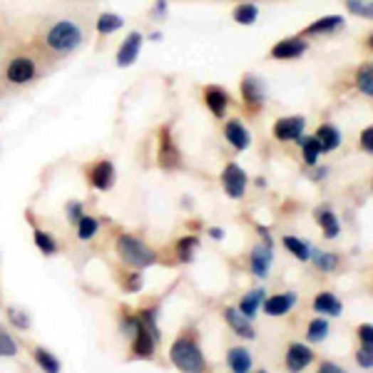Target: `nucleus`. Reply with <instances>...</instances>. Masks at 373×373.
<instances>
[{
	"instance_id": "f257e3e1",
	"label": "nucleus",
	"mask_w": 373,
	"mask_h": 373,
	"mask_svg": "<svg viewBox=\"0 0 373 373\" xmlns=\"http://www.w3.org/2000/svg\"><path fill=\"white\" fill-rule=\"evenodd\" d=\"M85 43V30L75 20H58L45 30V48L55 55H70Z\"/></svg>"
},
{
	"instance_id": "f03ea898",
	"label": "nucleus",
	"mask_w": 373,
	"mask_h": 373,
	"mask_svg": "<svg viewBox=\"0 0 373 373\" xmlns=\"http://www.w3.org/2000/svg\"><path fill=\"white\" fill-rule=\"evenodd\" d=\"M117 251L130 266H135V269H147V266H152L154 261H157L154 251L149 249L145 241L135 239V236H130V234H122L117 239Z\"/></svg>"
},
{
	"instance_id": "7ed1b4c3",
	"label": "nucleus",
	"mask_w": 373,
	"mask_h": 373,
	"mask_svg": "<svg viewBox=\"0 0 373 373\" xmlns=\"http://www.w3.org/2000/svg\"><path fill=\"white\" fill-rule=\"evenodd\" d=\"M169 356H172V364L177 366L179 371H191V373L204 371V356H201V351L196 349L194 341L179 339L177 344L172 346Z\"/></svg>"
},
{
	"instance_id": "20e7f679",
	"label": "nucleus",
	"mask_w": 373,
	"mask_h": 373,
	"mask_svg": "<svg viewBox=\"0 0 373 373\" xmlns=\"http://www.w3.org/2000/svg\"><path fill=\"white\" fill-rule=\"evenodd\" d=\"M38 78V65L30 55H18L8 63L5 68V80L10 85H28Z\"/></svg>"
},
{
	"instance_id": "39448f33",
	"label": "nucleus",
	"mask_w": 373,
	"mask_h": 373,
	"mask_svg": "<svg viewBox=\"0 0 373 373\" xmlns=\"http://www.w3.org/2000/svg\"><path fill=\"white\" fill-rule=\"evenodd\" d=\"M221 182H224V189H226V194H229V196H234V199L244 196V191H246V174H244V169H241L239 164H226L224 174H221Z\"/></svg>"
},
{
	"instance_id": "423d86ee",
	"label": "nucleus",
	"mask_w": 373,
	"mask_h": 373,
	"mask_svg": "<svg viewBox=\"0 0 373 373\" xmlns=\"http://www.w3.org/2000/svg\"><path fill=\"white\" fill-rule=\"evenodd\" d=\"M309 50V43L304 38H286L271 48V58L274 60H296Z\"/></svg>"
},
{
	"instance_id": "0eeeda50",
	"label": "nucleus",
	"mask_w": 373,
	"mask_h": 373,
	"mask_svg": "<svg viewBox=\"0 0 373 373\" xmlns=\"http://www.w3.org/2000/svg\"><path fill=\"white\" fill-rule=\"evenodd\" d=\"M306 127L304 117H284L274 125V137L281 140V142H291V140H299L301 132Z\"/></svg>"
},
{
	"instance_id": "6e6552de",
	"label": "nucleus",
	"mask_w": 373,
	"mask_h": 373,
	"mask_svg": "<svg viewBox=\"0 0 373 373\" xmlns=\"http://www.w3.org/2000/svg\"><path fill=\"white\" fill-rule=\"evenodd\" d=\"M142 33H130L127 35V40H125L122 45H120V53H117V65L120 68H130V65L137 60V55H140V48H142Z\"/></svg>"
},
{
	"instance_id": "1a4fd4ad",
	"label": "nucleus",
	"mask_w": 373,
	"mask_h": 373,
	"mask_svg": "<svg viewBox=\"0 0 373 373\" xmlns=\"http://www.w3.org/2000/svg\"><path fill=\"white\" fill-rule=\"evenodd\" d=\"M241 98H244V103L249 105L251 110L261 107L266 100V93H264V85H261L259 78H244L241 80Z\"/></svg>"
},
{
	"instance_id": "9d476101",
	"label": "nucleus",
	"mask_w": 373,
	"mask_h": 373,
	"mask_svg": "<svg viewBox=\"0 0 373 373\" xmlns=\"http://www.w3.org/2000/svg\"><path fill=\"white\" fill-rule=\"evenodd\" d=\"M140 321H142V319H140ZM154 344H157V336H154L145 324H140L137 334L132 336L135 354L142 356V359H149V356H152V351H154Z\"/></svg>"
},
{
	"instance_id": "9b49d317",
	"label": "nucleus",
	"mask_w": 373,
	"mask_h": 373,
	"mask_svg": "<svg viewBox=\"0 0 373 373\" xmlns=\"http://www.w3.org/2000/svg\"><path fill=\"white\" fill-rule=\"evenodd\" d=\"M314 361V351L304 344H291L289 354H286V366L289 371H304L306 366Z\"/></svg>"
},
{
	"instance_id": "f8f14e48",
	"label": "nucleus",
	"mask_w": 373,
	"mask_h": 373,
	"mask_svg": "<svg viewBox=\"0 0 373 373\" xmlns=\"http://www.w3.org/2000/svg\"><path fill=\"white\" fill-rule=\"evenodd\" d=\"M344 18L341 15H329V18H319L304 30L306 35H329V33H336V30L344 28Z\"/></svg>"
},
{
	"instance_id": "ddd939ff",
	"label": "nucleus",
	"mask_w": 373,
	"mask_h": 373,
	"mask_svg": "<svg viewBox=\"0 0 373 373\" xmlns=\"http://www.w3.org/2000/svg\"><path fill=\"white\" fill-rule=\"evenodd\" d=\"M204 100H206V107H209L216 117H224L226 105H229V98H226L224 90L216 88V85H211V88L204 90Z\"/></svg>"
},
{
	"instance_id": "4468645a",
	"label": "nucleus",
	"mask_w": 373,
	"mask_h": 373,
	"mask_svg": "<svg viewBox=\"0 0 373 373\" xmlns=\"http://www.w3.org/2000/svg\"><path fill=\"white\" fill-rule=\"evenodd\" d=\"M224 135H226V140H229V142L234 145L236 149H246L251 145V137H249V132H246V127L241 122H236V120L226 122Z\"/></svg>"
},
{
	"instance_id": "2eb2a0df",
	"label": "nucleus",
	"mask_w": 373,
	"mask_h": 373,
	"mask_svg": "<svg viewBox=\"0 0 373 373\" xmlns=\"http://www.w3.org/2000/svg\"><path fill=\"white\" fill-rule=\"evenodd\" d=\"M159 164H162L164 169L179 167V152H177V147L172 145V140H169L167 130H162V149H159Z\"/></svg>"
},
{
	"instance_id": "dca6fc26",
	"label": "nucleus",
	"mask_w": 373,
	"mask_h": 373,
	"mask_svg": "<svg viewBox=\"0 0 373 373\" xmlns=\"http://www.w3.org/2000/svg\"><path fill=\"white\" fill-rule=\"evenodd\" d=\"M269 266H271V249H269V244L256 246V249L251 251V271H254L256 276H266V274H269Z\"/></svg>"
},
{
	"instance_id": "f3484780",
	"label": "nucleus",
	"mask_w": 373,
	"mask_h": 373,
	"mask_svg": "<svg viewBox=\"0 0 373 373\" xmlns=\"http://www.w3.org/2000/svg\"><path fill=\"white\" fill-rule=\"evenodd\" d=\"M224 319H226V324H229L231 329H234L239 336H246V339H251V336H254V331H251L249 319H246V316L241 314V311H236V309H226V311H224Z\"/></svg>"
},
{
	"instance_id": "a211bd4d",
	"label": "nucleus",
	"mask_w": 373,
	"mask_h": 373,
	"mask_svg": "<svg viewBox=\"0 0 373 373\" xmlns=\"http://www.w3.org/2000/svg\"><path fill=\"white\" fill-rule=\"evenodd\" d=\"M294 301H296V296L294 294H281V296H271V299H266L264 301V311L269 316H284L286 311L294 306Z\"/></svg>"
},
{
	"instance_id": "6ab92c4d",
	"label": "nucleus",
	"mask_w": 373,
	"mask_h": 373,
	"mask_svg": "<svg viewBox=\"0 0 373 373\" xmlns=\"http://www.w3.org/2000/svg\"><path fill=\"white\" fill-rule=\"evenodd\" d=\"M90 179H93V184L98 186V189H110L115 182V167L110 162H100L98 167L93 169V174H90Z\"/></svg>"
},
{
	"instance_id": "aec40b11",
	"label": "nucleus",
	"mask_w": 373,
	"mask_h": 373,
	"mask_svg": "<svg viewBox=\"0 0 373 373\" xmlns=\"http://www.w3.org/2000/svg\"><path fill=\"white\" fill-rule=\"evenodd\" d=\"M316 140H319L321 149L324 152H331V149H336L341 145V135L336 127H331V125H321L319 130H316Z\"/></svg>"
},
{
	"instance_id": "412c9836",
	"label": "nucleus",
	"mask_w": 373,
	"mask_h": 373,
	"mask_svg": "<svg viewBox=\"0 0 373 373\" xmlns=\"http://www.w3.org/2000/svg\"><path fill=\"white\" fill-rule=\"evenodd\" d=\"M226 364H229L231 371L236 373H246L251 369V356L246 349H231L229 356H226Z\"/></svg>"
},
{
	"instance_id": "4be33fe9",
	"label": "nucleus",
	"mask_w": 373,
	"mask_h": 373,
	"mask_svg": "<svg viewBox=\"0 0 373 373\" xmlns=\"http://www.w3.org/2000/svg\"><path fill=\"white\" fill-rule=\"evenodd\" d=\"M314 309L321 311V314H331V316H339L341 314V301L336 299L334 294H329V291H324V294H319L314 299Z\"/></svg>"
},
{
	"instance_id": "5701e85b",
	"label": "nucleus",
	"mask_w": 373,
	"mask_h": 373,
	"mask_svg": "<svg viewBox=\"0 0 373 373\" xmlns=\"http://www.w3.org/2000/svg\"><path fill=\"white\" fill-rule=\"evenodd\" d=\"M125 25V20L120 18V15H115V13H103L98 18V33L100 35H112V33H117L120 28Z\"/></svg>"
},
{
	"instance_id": "b1692460",
	"label": "nucleus",
	"mask_w": 373,
	"mask_h": 373,
	"mask_svg": "<svg viewBox=\"0 0 373 373\" xmlns=\"http://www.w3.org/2000/svg\"><path fill=\"white\" fill-rule=\"evenodd\" d=\"M256 18H259V8H256L254 3H244L234 8V20L239 25H251L256 23Z\"/></svg>"
},
{
	"instance_id": "393cba45",
	"label": "nucleus",
	"mask_w": 373,
	"mask_h": 373,
	"mask_svg": "<svg viewBox=\"0 0 373 373\" xmlns=\"http://www.w3.org/2000/svg\"><path fill=\"white\" fill-rule=\"evenodd\" d=\"M319 221H321V226H324L326 239H336V236H339L341 226H339V219L334 216V211L321 209V211H319Z\"/></svg>"
},
{
	"instance_id": "a878e982",
	"label": "nucleus",
	"mask_w": 373,
	"mask_h": 373,
	"mask_svg": "<svg viewBox=\"0 0 373 373\" xmlns=\"http://www.w3.org/2000/svg\"><path fill=\"white\" fill-rule=\"evenodd\" d=\"M284 246L296 256V259H301V261L311 259V246L306 244V241L296 239V236H284Z\"/></svg>"
},
{
	"instance_id": "bb28decb",
	"label": "nucleus",
	"mask_w": 373,
	"mask_h": 373,
	"mask_svg": "<svg viewBox=\"0 0 373 373\" xmlns=\"http://www.w3.org/2000/svg\"><path fill=\"white\" fill-rule=\"evenodd\" d=\"M299 142H301V149H304V162L306 164H316V159H319V154L324 152L321 149V145H319V140L316 137H299Z\"/></svg>"
},
{
	"instance_id": "cd10ccee",
	"label": "nucleus",
	"mask_w": 373,
	"mask_h": 373,
	"mask_svg": "<svg viewBox=\"0 0 373 373\" xmlns=\"http://www.w3.org/2000/svg\"><path fill=\"white\" fill-rule=\"evenodd\" d=\"M261 301H264V289L251 291L249 296H244V299H241V314H244L246 319H251V316L256 314V309H259Z\"/></svg>"
},
{
	"instance_id": "c85d7f7f",
	"label": "nucleus",
	"mask_w": 373,
	"mask_h": 373,
	"mask_svg": "<svg viewBox=\"0 0 373 373\" xmlns=\"http://www.w3.org/2000/svg\"><path fill=\"white\" fill-rule=\"evenodd\" d=\"M356 85H359V90L366 95V98H371L373 95V70H371L369 63L359 70V75H356Z\"/></svg>"
},
{
	"instance_id": "c756f323",
	"label": "nucleus",
	"mask_w": 373,
	"mask_h": 373,
	"mask_svg": "<svg viewBox=\"0 0 373 373\" xmlns=\"http://www.w3.org/2000/svg\"><path fill=\"white\" fill-rule=\"evenodd\" d=\"M100 229V221L93 219V216H83V219L78 221V236L80 239H93L95 234H98Z\"/></svg>"
},
{
	"instance_id": "7c9ffc66",
	"label": "nucleus",
	"mask_w": 373,
	"mask_h": 373,
	"mask_svg": "<svg viewBox=\"0 0 373 373\" xmlns=\"http://www.w3.org/2000/svg\"><path fill=\"white\" fill-rule=\"evenodd\" d=\"M326 334H329V324H326L324 319H316L309 324V341H314V344H319V341L326 339Z\"/></svg>"
},
{
	"instance_id": "2f4dec72",
	"label": "nucleus",
	"mask_w": 373,
	"mask_h": 373,
	"mask_svg": "<svg viewBox=\"0 0 373 373\" xmlns=\"http://www.w3.org/2000/svg\"><path fill=\"white\" fill-rule=\"evenodd\" d=\"M346 10L359 15V18H371V13H373L369 0H346Z\"/></svg>"
},
{
	"instance_id": "473e14b6",
	"label": "nucleus",
	"mask_w": 373,
	"mask_h": 373,
	"mask_svg": "<svg viewBox=\"0 0 373 373\" xmlns=\"http://www.w3.org/2000/svg\"><path fill=\"white\" fill-rule=\"evenodd\" d=\"M35 359H38V364L43 366L45 371H50V373H58V371H60V361L55 359V356H50L45 349H38V351H35Z\"/></svg>"
},
{
	"instance_id": "72a5a7b5",
	"label": "nucleus",
	"mask_w": 373,
	"mask_h": 373,
	"mask_svg": "<svg viewBox=\"0 0 373 373\" xmlns=\"http://www.w3.org/2000/svg\"><path fill=\"white\" fill-rule=\"evenodd\" d=\"M199 246V241L194 239V236H186V239H182L177 244V254L182 261H191V256H194V249Z\"/></svg>"
},
{
	"instance_id": "f704fd0d",
	"label": "nucleus",
	"mask_w": 373,
	"mask_h": 373,
	"mask_svg": "<svg viewBox=\"0 0 373 373\" xmlns=\"http://www.w3.org/2000/svg\"><path fill=\"white\" fill-rule=\"evenodd\" d=\"M35 244H38V249L43 251V254H55V241L50 239L45 231L35 229Z\"/></svg>"
},
{
	"instance_id": "c9c22d12",
	"label": "nucleus",
	"mask_w": 373,
	"mask_h": 373,
	"mask_svg": "<svg viewBox=\"0 0 373 373\" xmlns=\"http://www.w3.org/2000/svg\"><path fill=\"white\" fill-rule=\"evenodd\" d=\"M316 264H319L321 271H336V266H339V256L336 254H319L316 256Z\"/></svg>"
},
{
	"instance_id": "e433bc0d",
	"label": "nucleus",
	"mask_w": 373,
	"mask_h": 373,
	"mask_svg": "<svg viewBox=\"0 0 373 373\" xmlns=\"http://www.w3.org/2000/svg\"><path fill=\"white\" fill-rule=\"evenodd\" d=\"M15 354H18V346H15L13 339L0 329V356H15Z\"/></svg>"
},
{
	"instance_id": "4c0bfd02",
	"label": "nucleus",
	"mask_w": 373,
	"mask_h": 373,
	"mask_svg": "<svg viewBox=\"0 0 373 373\" xmlns=\"http://www.w3.org/2000/svg\"><path fill=\"white\" fill-rule=\"evenodd\" d=\"M373 346H364V349L359 351V356H356V361H359L361 366H364V369H371L373 366Z\"/></svg>"
},
{
	"instance_id": "58836bf2",
	"label": "nucleus",
	"mask_w": 373,
	"mask_h": 373,
	"mask_svg": "<svg viewBox=\"0 0 373 373\" xmlns=\"http://www.w3.org/2000/svg\"><path fill=\"white\" fill-rule=\"evenodd\" d=\"M140 324H142V321H140V319H132V316H127V319H125V324H122L125 334H127V336H130V339H132V336H135V334H137Z\"/></svg>"
},
{
	"instance_id": "ea45409f",
	"label": "nucleus",
	"mask_w": 373,
	"mask_h": 373,
	"mask_svg": "<svg viewBox=\"0 0 373 373\" xmlns=\"http://www.w3.org/2000/svg\"><path fill=\"white\" fill-rule=\"evenodd\" d=\"M361 145H364V152H373V130L366 127L361 135Z\"/></svg>"
},
{
	"instance_id": "a19ab883",
	"label": "nucleus",
	"mask_w": 373,
	"mask_h": 373,
	"mask_svg": "<svg viewBox=\"0 0 373 373\" xmlns=\"http://www.w3.org/2000/svg\"><path fill=\"white\" fill-rule=\"evenodd\" d=\"M359 336H361V341H364V346H373V329H371V324L361 326Z\"/></svg>"
},
{
	"instance_id": "79ce46f5",
	"label": "nucleus",
	"mask_w": 373,
	"mask_h": 373,
	"mask_svg": "<svg viewBox=\"0 0 373 373\" xmlns=\"http://www.w3.org/2000/svg\"><path fill=\"white\" fill-rule=\"evenodd\" d=\"M10 319H13L15 324L20 326V329H28V324H30V321H28V316H20L15 309H10Z\"/></svg>"
},
{
	"instance_id": "37998d69",
	"label": "nucleus",
	"mask_w": 373,
	"mask_h": 373,
	"mask_svg": "<svg viewBox=\"0 0 373 373\" xmlns=\"http://www.w3.org/2000/svg\"><path fill=\"white\" fill-rule=\"evenodd\" d=\"M70 219H73L75 224L83 219V206H80L78 201H75V204H70Z\"/></svg>"
},
{
	"instance_id": "c03bdc74",
	"label": "nucleus",
	"mask_w": 373,
	"mask_h": 373,
	"mask_svg": "<svg viewBox=\"0 0 373 373\" xmlns=\"http://www.w3.org/2000/svg\"><path fill=\"white\" fill-rule=\"evenodd\" d=\"M164 13H167V0H157V3H154L152 15L154 18H164Z\"/></svg>"
},
{
	"instance_id": "a18cd8bd",
	"label": "nucleus",
	"mask_w": 373,
	"mask_h": 373,
	"mask_svg": "<svg viewBox=\"0 0 373 373\" xmlns=\"http://www.w3.org/2000/svg\"><path fill=\"white\" fill-rule=\"evenodd\" d=\"M321 371H326V373H341V369L336 364H321Z\"/></svg>"
},
{
	"instance_id": "49530a36",
	"label": "nucleus",
	"mask_w": 373,
	"mask_h": 373,
	"mask_svg": "<svg viewBox=\"0 0 373 373\" xmlns=\"http://www.w3.org/2000/svg\"><path fill=\"white\" fill-rule=\"evenodd\" d=\"M209 234H211V239H221V236H224V231H221L219 226H214V229H209Z\"/></svg>"
},
{
	"instance_id": "de8ad7c7",
	"label": "nucleus",
	"mask_w": 373,
	"mask_h": 373,
	"mask_svg": "<svg viewBox=\"0 0 373 373\" xmlns=\"http://www.w3.org/2000/svg\"><path fill=\"white\" fill-rule=\"evenodd\" d=\"M130 289H132V291L140 289V276H137V274H135L132 279H130Z\"/></svg>"
}]
</instances>
